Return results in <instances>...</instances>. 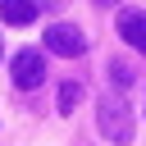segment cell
<instances>
[{
    "label": "cell",
    "instance_id": "7",
    "mask_svg": "<svg viewBox=\"0 0 146 146\" xmlns=\"http://www.w3.org/2000/svg\"><path fill=\"white\" fill-rule=\"evenodd\" d=\"M110 78H114V87H132V78H137V73H132L123 59H110Z\"/></svg>",
    "mask_w": 146,
    "mask_h": 146
},
{
    "label": "cell",
    "instance_id": "6",
    "mask_svg": "<svg viewBox=\"0 0 146 146\" xmlns=\"http://www.w3.org/2000/svg\"><path fill=\"white\" fill-rule=\"evenodd\" d=\"M78 100H82V82H64L59 87V114H73Z\"/></svg>",
    "mask_w": 146,
    "mask_h": 146
},
{
    "label": "cell",
    "instance_id": "1",
    "mask_svg": "<svg viewBox=\"0 0 146 146\" xmlns=\"http://www.w3.org/2000/svg\"><path fill=\"white\" fill-rule=\"evenodd\" d=\"M96 123H100V132H105L114 146H128V141H132V132H137L132 110H128V100H123L119 91H105V96L96 100Z\"/></svg>",
    "mask_w": 146,
    "mask_h": 146
},
{
    "label": "cell",
    "instance_id": "4",
    "mask_svg": "<svg viewBox=\"0 0 146 146\" xmlns=\"http://www.w3.org/2000/svg\"><path fill=\"white\" fill-rule=\"evenodd\" d=\"M119 36H123L132 50L146 55V9H123V14H119Z\"/></svg>",
    "mask_w": 146,
    "mask_h": 146
},
{
    "label": "cell",
    "instance_id": "5",
    "mask_svg": "<svg viewBox=\"0 0 146 146\" xmlns=\"http://www.w3.org/2000/svg\"><path fill=\"white\" fill-rule=\"evenodd\" d=\"M36 9H41V0H0V18H5V23H14V27L32 23V18H36Z\"/></svg>",
    "mask_w": 146,
    "mask_h": 146
},
{
    "label": "cell",
    "instance_id": "9",
    "mask_svg": "<svg viewBox=\"0 0 146 146\" xmlns=\"http://www.w3.org/2000/svg\"><path fill=\"white\" fill-rule=\"evenodd\" d=\"M0 55H5V41H0Z\"/></svg>",
    "mask_w": 146,
    "mask_h": 146
},
{
    "label": "cell",
    "instance_id": "3",
    "mask_svg": "<svg viewBox=\"0 0 146 146\" xmlns=\"http://www.w3.org/2000/svg\"><path fill=\"white\" fill-rule=\"evenodd\" d=\"M9 68H14V87H23V91H32V87L46 82V55L41 50H18Z\"/></svg>",
    "mask_w": 146,
    "mask_h": 146
},
{
    "label": "cell",
    "instance_id": "2",
    "mask_svg": "<svg viewBox=\"0 0 146 146\" xmlns=\"http://www.w3.org/2000/svg\"><path fill=\"white\" fill-rule=\"evenodd\" d=\"M46 50H50V55L73 59V55H82V50H87V36H82L73 23H50V27H46Z\"/></svg>",
    "mask_w": 146,
    "mask_h": 146
},
{
    "label": "cell",
    "instance_id": "8",
    "mask_svg": "<svg viewBox=\"0 0 146 146\" xmlns=\"http://www.w3.org/2000/svg\"><path fill=\"white\" fill-rule=\"evenodd\" d=\"M100 5H119V0H100Z\"/></svg>",
    "mask_w": 146,
    "mask_h": 146
}]
</instances>
